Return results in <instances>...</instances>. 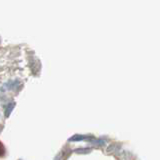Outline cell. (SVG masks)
Returning <instances> with one entry per match:
<instances>
[{
    "instance_id": "cell-2",
    "label": "cell",
    "mask_w": 160,
    "mask_h": 160,
    "mask_svg": "<svg viewBox=\"0 0 160 160\" xmlns=\"http://www.w3.org/2000/svg\"><path fill=\"white\" fill-rule=\"evenodd\" d=\"M85 137L82 136V135H74V136H72L69 139V141H80V140H82Z\"/></svg>"
},
{
    "instance_id": "cell-1",
    "label": "cell",
    "mask_w": 160,
    "mask_h": 160,
    "mask_svg": "<svg viewBox=\"0 0 160 160\" xmlns=\"http://www.w3.org/2000/svg\"><path fill=\"white\" fill-rule=\"evenodd\" d=\"M14 106H15V103L14 102H10L8 105H6V109H5V115H6V116H9L10 113L12 112Z\"/></svg>"
}]
</instances>
